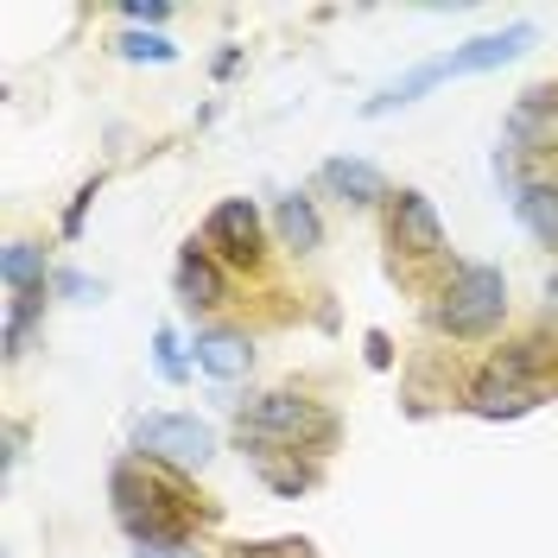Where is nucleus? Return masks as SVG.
<instances>
[{"mask_svg":"<svg viewBox=\"0 0 558 558\" xmlns=\"http://www.w3.org/2000/svg\"><path fill=\"white\" fill-rule=\"evenodd\" d=\"M508 312V279L501 267H463L451 279V292H445V305H438V324L451 330V337H483L495 330Z\"/></svg>","mask_w":558,"mask_h":558,"instance_id":"obj_1","label":"nucleus"},{"mask_svg":"<svg viewBox=\"0 0 558 558\" xmlns=\"http://www.w3.org/2000/svg\"><path fill=\"white\" fill-rule=\"evenodd\" d=\"M242 432L247 438H279V445H330V413H317L312 400H292V393H260L242 407Z\"/></svg>","mask_w":558,"mask_h":558,"instance_id":"obj_2","label":"nucleus"},{"mask_svg":"<svg viewBox=\"0 0 558 558\" xmlns=\"http://www.w3.org/2000/svg\"><path fill=\"white\" fill-rule=\"evenodd\" d=\"M114 514L134 533L140 546H184V521L166 508V495L153 483H140L134 470H114Z\"/></svg>","mask_w":558,"mask_h":558,"instance_id":"obj_3","label":"nucleus"},{"mask_svg":"<svg viewBox=\"0 0 558 558\" xmlns=\"http://www.w3.org/2000/svg\"><path fill=\"white\" fill-rule=\"evenodd\" d=\"M134 445L146 457H159V463H178V470H204L209 451H216V432H209L204 418L191 413H153L134 425Z\"/></svg>","mask_w":558,"mask_h":558,"instance_id":"obj_4","label":"nucleus"},{"mask_svg":"<svg viewBox=\"0 0 558 558\" xmlns=\"http://www.w3.org/2000/svg\"><path fill=\"white\" fill-rule=\"evenodd\" d=\"M533 38H539L533 26H508V33L470 38V45H457L445 58H432V64H438V76H483V70H501V64H514V58H526Z\"/></svg>","mask_w":558,"mask_h":558,"instance_id":"obj_5","label":"nucleus"},{"mask_svg":"<svg viewBox=\"0 0 558 558\" xmlns=\"http://www.w3.org/2000/svg\"><path fill=\"white\" fill-rule=\"evenodd\" d=\"M209 247H222V254H229V260H254V254H260V216H254V204H247V197H229V204H216L209 209Z\"/></svg>","mask_w":558,"mask_h":558,"instance_id":"obj_6","label":"nucleus"},{"mask_svg":"<svg viewBox=\"0 0 558 558\" xmlns=\"http://www.w3.org/2000/svg\"><path fill=\"white\" fill-rule=\"evenodd\" d=\"M393 242L407 247V254H438L445 247V222H438L432 197L400 191V204H393Z\"/></svg>","mask_w":558,"mask_h":558,"instance_id":"obj_7","label":"nucleus"},{"mask_svg":"<svg viewBox=\"0 0 558 558\" xmlns=\"http://www.w3.org/2000/svg\"><path fill=\"white\" fill-rule=\"evenodd\" d=\"M553 128H558V108L546 89H526L514 114H508V146L514 153H539V146H553Z\"/></svg>","mask_w":558,"mask_h":558,"instance_id":"obj_8","label":"nucleus"},{"mask_svg":"<svg viewBox=\"0 0 558 558\" xmlns=\"http://www.w3.org/2000/svg\"><path fill=\"white\" fill-rule=\"evenodd\" d=\"M191 355H197V368L216 375V381H235V375H247V362H254L247 337H235V330H197Z\"/></svg>","mask_w":558,"mask_h":558,"instance_id":"obj_9","label":"nucleus"},{"mask_svg":"<svg viewBox=\"0 0 558 558\" xmlns=\"http://www.w3.org/2000/svg\"><path fill=\"white\" fill-rule=\"evenodd\" d=\"M324 184L343 197V204H375L387 197V178L368 166V159H324Z\"/></svg>","mask_w":558,"mask_h":558,"instance_id":"obj_10","label":"nucleus"},{"mask_svg":"<svg viewBox=\"0 0 558 558\" xmlns=\"http://www.w3.org/2000/svg\"><path fill=\"white\" fill-rule=\"evenodd\" d=\"M539 393L533 387H508V381H495V375H483L476 381V393H470V413H483V418H514V413H526Z\"/></svg>","mask_w":558,"mask_h":558,"instance_id":"obj_11","label":"nucleus"},{"mask_svg":"<svg viewBox=\"0 0 558 558\" xmlns=\"http://www.w3.org/2000/svg\"><path fill=\"white\" fill-rule=\"evenodd\" d=\"M514 209H521V222L539 242L558 247V184H526L521 197H514Z\"/></svg>","mask_w":558,"mask_h":558,"instance_id":"obj_12","label":"nucleus"},{"mask_svg":"<svg viewBox=\"0 0 558 558\" xmlns=\"http://www.w3.org/2000/svg\"><path fill=\"white\" fill-rule=\"evenodd\" d=\"M178 292H184V305H216L222 299V279H216V267H209L197 247L178 254Z\"/></svg>","mask_w":558,"mask_h":558,"instance_id":"obj_13","label":"nucleus"},{"mask_svg":"<svg viewBox=\"0 0 558 558\" xmlns=\"http://www.w3.org/2000/svg\"><path fill=\"white\" fill-rule=\"evenodd\" d=\"M279 235L299 247V254H312V247L324 242V229H317V209L305 204V197H279Z\"/></svg>","mask_w":558,"mask_h":558,"instance_id":"obj_14","label":"nucleus"},{"mask_svg":"<svg viewBox=\"0 0 558 558\" xmlns=\"http://www.w3.org/2000/svg\"><path fill=\"white\" fill-rule=\"evenodd\" d=\"M0 274H7V286H13V299H20V292H45V254H38L33 242H13Z\"/></svg>","mask_w":558,"mask_h":558,"instance_id":"obj_15","label":"nucleus"},{"mask_svg":"<svg viewBox=\"0 0 558 558\" xmlns=\"http://www.w3.org/2000/svg\"><path fill=\"white\" fill-rule=\"evenodd\" d=\"M121 58H134V64H140V58H153V64H172L178 51L166 45V38H153V33H128V38H121Z\"/></svg>","mask_w":558,"mask_h":558,"instance_id":"obj_16","label":"nucleus"},{"mask_svg":"<svg viewBox=\"0 0 558 558\" xmlns=\"http://www.w3.org/2000/svg\"><path fill=\"white\" fill-rule=\"evenodd\" d=\"M121 13H128V20H134V26H159V20H166V13H172V7H166V0H128V7H121Z\"/></svg>","mask_w":558,"mask_h":558,"instance_id":"obj_17","label":"nucleus"},{"mask_svg":"<svg viewBox=\"0 0 558 558\" xmlns=\"http://www.w3.org/2000/svg\"><path fill=\"white\" fill-rule=\"evenodd\" d=\"M159 375H166V381H178V375H184V362H178V343H172V337H159Z\"/></svg>","mask_w":558,"mask_h":558,"instance_id":"obj_18","label":"nucleus"},{"mask_svg":"<svg viewBox=\"0 0 558 558\" xmlns=\"http://www.w3.org/2000/svg\"><path fill=\"white\" fill-rule=\"evenodd\" d=\"M58 286H64L70 299H83V305H89V299H102V292H96V286H89V279H83V274H64V279H58Z\"/></svg>","mask_w":558,"mask_h":558,"instance_id":"obj_19","label":"nucleus"},{"mask_svg":"<svg viewBox=\"0 0 558 558\" xmlns=\"http://www.w3.org/2000/svg\"><path fill=\"white\" fill-rule=\"evenodd\" d=\"M134 558H197V553H191V546H140Z\"/></svg>","mask_w":558,"mask_h":558,"instance_id":"obj_20","label":"nucleus"},{"mask_svg":"<svg viewBox=\"0 0 558 558\" xmlns=\"http://www.w3.org/2000/svg\"><path fill=\"white\" fill-rule=\"evenodd\" d=\"M546 305H553V312H558V274L546 279Z\"/></svg>","mask_w":558,"mask_h":558,"instance_id":"obj_21","label":"nucleus"}]
</instances>
